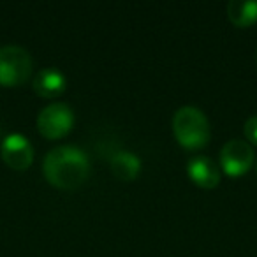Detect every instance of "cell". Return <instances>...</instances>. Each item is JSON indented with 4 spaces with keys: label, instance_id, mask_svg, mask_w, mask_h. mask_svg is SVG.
Listing matches in <instances>:
<instances>
[{
    "label": "cell",
    "instance_id": "6da1fadb",
    "mask_svg": "<svg viewBox=\"0 0 257 257\" xmlns=\"http://www.w3.org/2000/svg\"><path fill=\"white\" fill-rule=\"evenodd\" d=\"M43 175L57 189H78L90 175V159L81 148L60 145L44 157Z\"/></svg>",
    "mask_w": 257,
    "mask_h": 257
},
{
    "label": "cell",
    "instance_id": "7a4b0ae2",
    "mask_svg": "<svg viewBox=\"0 0 257 257\" xmlns=\"http://www.w3.org/2000/svg\"><path fill=\"white\" fill-rule=\"evenodd\" d=\"M175 138L187 150H199L206 147L211 136L206 114L196 106H182L173 116Z\"/></svg>",
    "mask_w": 257,
    "mask_h": 257
},
{
    "label": "cell",
    "instance_id": "3957f363",
    "mask_svg": "<svg viewBox=\"0 0 257 257\" xmlns=\"http://www.w3.org/2000/svg\"><path fill=\"white\" fill-rule=\"evenodd\" d=\"M32 57L22 46L6 44L0 46V85L20 86L30 78Z\"/></svg>",
    "mask_w": 257,
    "mask_h": 257
},
{
    "label": "cell",
    "instance_id": "277c9868",
    "mask_svg": "<svg viewBox=\"0 0 257 257\" xmlns=\"http://www.w3.org/2000/svg\"><path fill=\"white\" fill-rule=\"evenodd\" d=\"M74 125V113L64 102H51L41 109L37 116V128L48 140H58L71 133Z\"/></svg>",
    "mask_w": 257,
    "mask_h": 257
},
{
    "label": "cell",
    "instance_id": "5b68a950",
    "mask_svg": "<svg viewBox=\"0 0 257 257\" xmlns=\"http://www.w3.org/2000/svg\"><path fill=\"white\" fill-rule=\"evenodd\" d=\"M253 161L255 157H253L252 147L238 138L227 141L220 150V166L229 176H241L248 173Z\"/></svg>",
    "mask_w": 257,
    "mask_h": 257
},
{
    "label": "cell",
    "instance_id": "8992f818",
    "mask_svg": "<svg viewBox=\"0 0 257 257\" xmlns=\"http://www.w3.org/2000/svg\"><path fill=\"white\" fill-rule=\"evenodd\" d=\"M0 154L4 162L15 171H25L34 162V147L29 138L20 133H11L2 140Z\"/></svg>",
    "mask_w": 257,
    "mask_h": 257
},
{
    "label": "cell",
    "instance_id": "52a82bcc",
    "mask_svg": "<svg viewBox=\"0 0 257 257\" xmlns=\"http://www.w3.org/2000/svg\"><path fill=\"white\" fill-rule=\"evenodd\" d=\"M32 86L36 93L44 99H57L65 92L67 86V78L65 74L57 67H46L41 69L36 76H34Z\"/></svg>",
    "mask_w": 257,
    "mask_h": 257
},
{
    "label": "cell",
    "instance_id": "ba28073f",
    "mask_svg": "<svg viewBox=\"0 0 257 257\" xmlns=\"http://www.w3.org/2000/svg\"><path fill=\"white\" fill-rule=\"evenodd\" d=\"M187 173L189 178L203 189H215L220 183L218 166L206 155H196L190 159L187 164Z\"/></svg>",
    "mask_w": 257,
    "mask_h": 257
},
{
    "label": "cell",
    "instance_id": "9c48e42d",
    "mask_svg": "<svg viewBox=\"0 0 257 257\" xmlns=\"http://www.w3.org/2000/svg\"><path fill=\"white\" fill-rule=\"evenodd\" d=\"M111 171L121 182H131L141 171V159L134 152L118 150L111 157Z\"/></svg>",
    "mask_w": 257,
    "mask_h": 257
},
{
    "label": "cell",
    "instance_id": "30bf717a",
    "mask_svg": "<svg viewBox=\"0 0 257 257\" xmlns=\"http://www.w3.org/2000/svg\"><path fill=\"white\" fill-rule=\"evenodd\" d=\"M227 18L239 29L257 23V0H231L227 4Z\"/></svg>",
    "mask_w": 257,
    "mask_h": 257
},
{
    "label": "cell",
    "instance_id": "8fae6325",
    "mask_svg": "<svg viewBox=\"0 0 257 257\" xmlns=\"http://www.w3.org/2000/svg\"><path fill=\"white\" fill-rule=\"evenodd\" d=\"M245 138L250 141L252 145H257V116H250L245 121Z\"/></svg>",
    "mask_w": 257,
    "mask_h": 257
},
{
    "label": "cell",
    "instance_id": "7c38bea8",
    "mask_svg": "<svg viewBox=\"0 0 257 257\" xmlns=\"http://www.w3.org/2000/svg\"><path fill=\"white\" fill-rule=\"evenodd\" d=\"M255 58H257V55H255Z\"/></svg>",
    "mask_w": 257,
    "mask_h": 257
}]
</instances>
